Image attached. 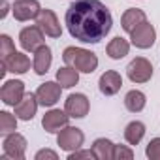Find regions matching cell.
<instances>
[{
	"label": "cell",
	"mask_w": 160,
	"mask_h": 160,
	"mask_svg": "<svg viewBox=\"0 0 160 160\" xmlns=\"http://www.w3.org/2000/svg\"><path fill=\"white\" fill-rule=\"evenodd\" d=\"M64 21L70 36L83 43L102 42L113 27V17L100 0H77L70 4Z\"/></svg>",
	"instance_id": "cell-1"
},
{
	"label": "cell",
	"mask_w": 160,
	"mask_h": 160,
	"mask_svg": "<svg viewBox=\"0 0 160 160\" xmlns=\"http://www.w3.org/2000/svg\"><path fill=\"white\" fill-rule=\"evenodd\" d=\"M81 158H96L94 156V152H92V149L91 151H73V152H70L68 154V160H81Z\"/></svg>",
	"instance_id": "cell-28"
},
{
	"label": "cell",
	"mask_w": 160,
	"mask_h": 160,
	"mask_svg": "<svg viewBox=\"0 0 160 160\" xmlns=\"http://www.w3.org/2000/svg\"><path fill=\"white\" fill-rule=\"evenodd\" d=\"M2 72H12V73H25V72H28L30 70V60H28V57L27 55H23V53H19V51H15V53H12L8 58H4L2 60Z\"/></svg>",
	"instance_id": "cell-15"
},
{
	"label": "cell",
	"mask_w": 160,
	"mask_h": 160,
	"mask_svg": "<svg viewBox=\"0 0 160 160\" xmlns=\"http://www.w3.org/2000/svg\"><path fill=\"white\" fill-rule=\"evenodd\" d=\"M98 87H100V92L106 94V96H113L121 91L122 87V77L119 72L115 70H109L106 73L100 75V81H98Z\"/></svg>",
	"instance_id": "cell-14"
},
{
	"label": "cell",
	"mask_w": 160,
	"mask_h": 160,
	"mask_svg": "<svg viewBox=\"0 0 160 160\" xmlns=\"http://www.w3.org/2000/svg\"><path fill=\"white\" fill-rule=\"evenodd\" d=\"M60 92H62V85L57 81H47L43 85L38 87L36 91V98H38V104L43 106V108H53L58 100H60Z\"/></svg>",
	"instance_id": "cell-7"
},
{
	"label": "cell",
	"mask_w": 160,
	"mask_h": 160,
	"mask_svg": "<svg viewBox=\"0 0 160 160\" xmlns=\"http://www.w3.org/2000/svg\"><path fill=\"white\" fill-rule=\"evenodd\" d=\"M43 34H45V32H43L38 25L27 27V28H23L21 34H19V43H21V47H23L25 51L34 53L38 47L43 45Z\"/></svg>",
	"instance_id": "cell-10"
},
{
	"label": "cell",
	"mask_w": 160,
	"mask_h": 160,
	"mask_svg": "<svg viewBox=\"0 0 160 160\" xmlns=\"http://www.w3.org/2000/svg\"><path fill=\"white\" fill-rule=\"evenodd\" d=\"M130 40H132V45H136L138 49H149V47H152V43L156 40V30L151 23L145 21L130 32Z\"/></svg>",
	"instance_id": "cell-6"
},
{
	"label": "cell",
	"mask_w": 160,
	"mask_h": 160,
	"mask_svg": "<svg viewBox=\"0 0 160 160\" xmlns=\"http://www.w3.org/2000/svg\"><path fill=\"white\" fill-rule=\"evenodd\" d=\"M83 141H85V134L75 126H64L57 136L58 147L62 151H66V152H73L77 149H81Z\"/></svg>",
	"instance_id": "cell-3"
},
{
	"label": "cell",
	"mask_w": 160,
	"mask_h": 160,
	"mask_svg": "<svg viewBox=\"0 0 160 160\" xmlns=\"http://www.w3.org/2000/svg\"><path fill=\"white\" fill-rule=\"evenodd\" d=\"M145 21H147L145 12H143V10H138V8H130V10H126V12L122 13V17H121L122 30H126L128 34H130L134 28H138L141 23H145Z\"/></svg>",
	"instance_id": "cell-18"
},
{
	"label": "cell",
	"mask_w": 160,
	"mask_h": 160,
	"mask_svg": "<svg viewBox=\"0 0 160 160\" xmlns=\"http://www.w3.org/2000/svg\"><path fill=\"white\" fill-rule=\"evenodd\" d=\"M51 62H53L51 47H47V45L43 43L42 47H38V49L34 51V62H32V66H34V72H36L38 75H45V73L49 72Z\"/></svg>",
	"instance_id": "cell-17"
},
{
	"label": "cell",
	"mask_w": 160,
	"mask_h": 160,
	"mask_svg": "<svg viewBox=\"0 0 160 160\" xmlns=\"http://www.w3.org/2000/svg\"><path fill=\"white\" fill-rule=\"evenodd\" d=\"M15 130H17V117H13L8 111H0V132L8 136Z\"/></svg>",
	"instance_id": "cell-24"
},
{
	"label": "cell",
	"mask_w": 160,
	"mask_h": 160,
	"mask_svg": "<svg viewBox=\"0 0 160 160\" xmlns=\"http://www.w3.org/2000/svg\"><path fill=\"white\" fill-rule=\"evenodd\" d=\"M12 12H13V17L23 23V21L36 19L42 12V6L38 0H15L12 6Z\"/></svg>",
	"instance_id": "cell-9"
},
{
	"label": "cell",
	"mask_w": 160,
	"mask_h": 160,
	"mask_svg": "<svg viewBox=\"0 0 160 160\" xmlns=\"http://www.w3.org/2000/svg\"><path fill=\"white\" fill-rule=\"evenodd\" d=\"M89 98L81 92H75V94H70L66 104H64V111L72 117V119H83L87 113H89Z\"/></svg>",
	"instance_id": "cell-11"
},
{
	"label": "cell",
	"mask_w": 160,
	"mask_h": 160,
	"mask_svg": "<svg viewBox=\"0 0 160 160\" xmlns=\"http://www.w3.org/2000/svg\"><path fill=\"white\" fill-rule=\"evenodd\" d=\"M45 158H51V160H57V152L55 151H49V149H42L36 152V160H45Z\"/></svg>",
	"instance_id": "cell-29"
},
{
	"label": "cell",
	"mask_w": 160,
	"mask_h": 160,
	"mask_svg": "<svg viewBox=\"0 0 160 160\" xmlns=\"http://www.w3.org/2000/svg\"><path fill=\"white\" fill-rule=\"evenodd\" d=\"M145 104H147V98H145V94H143L141 91H136V89H134V91L126 92V96H124V106H126V109L132 111V113L143 111Z\"/></svg>",
	"instance_id": "cell-22"
},
{
	"label": "cell",
	"mask_w": 160,
	"mask_h": 160,
	"mask_svg": "<svg viewBox=\"0 0 160 160\" xmlns=\"http://www.w3.org/2000/svg\"><path fill=\"white\" fill-rule=\"evenodd\" d=\"M25 83L19 81V79H12V81H6L2 85V91H0V98L6 106H17L23 96H25Z\"/></svg>",
	"instance_id": "cell-12"
},
{
	"label": "cell",
	"mask_w": 160,
	"mask_h": 160,
	"mask_svg": "<svg viewBox=\"0 0 160 160\" xmlns=\"http://www.w3.org/2000/svg\"><path fill=\"white\" fill-rule=\"evenodd\" d=\"M8 15V0H2V12H0V17H6Z\"/></svg>",
	"instance_id": "cell-30"
},
{
	"label": "cell",
	"mask_w": 160,
	"mask_h": 160,
	"mask_svg": "<svg viewBox=\"0 0 160 160\" xmlns=\"http://www.w3.org/2000/svg\"><path fill=\"white\" fill-rule=\"evenodd\" d=\"M12 53H15V45H13V42H12V38L8 34H2L0 36V57H2V60H4Z\"/></svg>",
	"instance_id": "cell-25"
},
{
	"label": "cell",
	"mask_w": 160,
	"mask_h": 160,
	"mask_svg": "<svg viewBox=\"0 0 160 160\" xmlns=\"http://www.w3.org/2000/svg\"><path fill=\"white\" fill-rule=\"evenodd\" d=\"M145 136V124L139 122V121H132L128 122V126L124 128V139L130 143V145H138Z\"/></svg>",
	"instance_id": "cell-23"
},
{
	"label": "cell",
	"mask_w": 160,
	"mask_h": 160,
	"mask_svg": "<svg viewBox=\"0 0 160 160\" xmlns=\"http://www.w3.org/2000/svg\"><path fill=\"white\" fill-rule=\"evenodd\" d=\"M57 81L62 85V89H72L79 81V72L75 68H72V66L58 68V72H57Z\"/></svg>",
	"instance_id": "cell-21"
},
{
	"label": "cell",
	"mask_w": 160,
	"mask_h": 160,
	"mask_svg": "<svg viewBox=\"0 0 160 160\" xmlns=\"http://www.w3.org/2000/svg\"><path fill=\"white\" fill-rule=\"evenodd\" d=\"M68 119L70 115L66 111H60V109H49L43 119H42V126L45 132L49 134H55V132H60L64 126H68Z\"/></svg>",
	"instance_id": "cell-13"
},
{
	"label": "cell",
	"mask_w": 160,
	"mask_h": 160,
	"mask_svg": "<svg viewBox=\"0 0 160 160\" xmlns=\"http://www.w3.org/2000/svg\"><path fill=\"white\" fill-rule=\"evenodd\" d=\"M134 158V151L128 149L126 145H115L113 151V160H132Z\"/></svg>",
	"instance_id": "cell-27"
},
{
	"label": "cell",
	"mask_w": 160,
	"mask_h": 160,
	"mask_svg": "<svg viewBox=\"0 0 160 160\" xmlns=\"http://www.w3.org/2000/svg\"><path fill=\"white\" fill-rule=\"evenodd\" d=\"M62 58L68 66L83 73H92L98 68V57L83 47H66L62 53Z\"/></svg>",
	"instance_id": "cell-2"
},
{
	"label": "cell",
	"mask_w": 160,
	"mask_h": 160,
	"mask_svg": "<svg viewBox=\"0 0 160 160\" xmlns=\"http://www.w3.org/2000/svg\"><path fill=\"white\" fill-rule=\"evenodd\" d=\"M36 25L49 38H60V34H62V27H60V23H58V19H57V15H55L53 10H47V8L43 10L42 8L40 15L36 17Z\"/></svg>",
	"instance_id": "cell-8"
},
{
	"label": "cell",
	"mask_w": 160,
	"mask_h": 160,
	"mask_svg": "<svg viewBox=\"0 0 160 160\" xmlns=\"http://www.w3.org/2000/svg\"><path fill=\"white\" fill-rule=\"evenodd\" d=\"M113 151H115V143L106 138H98L92 143V152L98 160H113Z\"/></svg>",
	"instance_id": "cell-19"
},
{
	"label": "cell",
	"mask_w": 160,
	"mask_h": 160,
	"mask_svg": "<svg viewBox=\"0 0 160 160\" xmlns=\"http://www.w3.org/2000/svg\"><path fill=\"white\" fill-rule=\"evenodd\" d=\"M2 149H4V158H13V160H23L25 158V151H27V139L17 134V132H12L4 138V143H2Z\"/></svg>",
	"instance_id": "cell-5"
},
{
	"label": "cell",
	"mask_w": 160,
	"mask_h": 160,
	"mask_svg": "<svg viewBox=\"0 0 160 160\" xmlns=\"http://www.w3.org/2000/svg\"><path fill=\"white\" fill-rule=\"evenodd\" d=\"M38 106H40V104H38L36 94L27 92V94L23 96V100H21L17 106H13V108H15V115H17V119H21V121H30V119L36 115Z\"/></svg>",
	"instance_id": "cell-16"
},
{
	"label": "cell",
	"mask_w": 160,
	"mask_h": 160,
	"mask_svg": "<svg viewBox=\"0 0 160 160\" xmlns=\"http://www.w3.org/2000/svg\"><path fill=\"white\" fill-rule=\"evenodd\" d=\"M126 73L132 83H147L152 77V64L143 57H136L126 66Z\"/></svg>",
	"instance_id": "cell-4"
},
{
	"label": "cell",
	"mask_w": 160,
	"mask_h": 160,
	"mask_svg": "<svg viewBox=\"0 0 160 160\" xmlns=\"http://www.w3.org/2000/svg\"><path fill=\"white\" fill-rule=\"evenodd\" d=\"M108 55L113 58V60H121L122 57H126L128 55V51H130V43L124 40V38H121V36H117V38H113L109 43H108Z\"/></svg>",
	"instance_id": "cell-20"
},
{
	"label": "cell",
	"mask_w": 160,
	"mask_h": 160,
	"mask_svg": "<svg viewBox=\"0 0 160 160\" xmlns=\"http://www.w3.org/2000/svg\"><path fill=\"white\" fill-rule=\"evenodd\" d=\"M145 154L147 158L151 160H160V138H152L145 149Z\"/></svg>",
	"instance_id": "cell-26"
}]
</instances>
